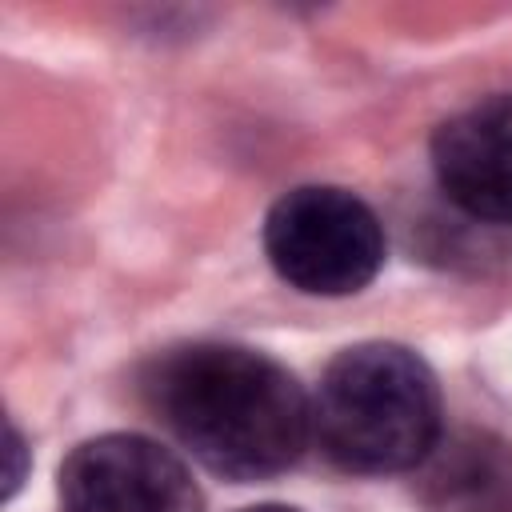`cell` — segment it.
<instances>
[{
  "label": "cell",
  "instance_id": "5",
  "mask_svg": "<svg viewBox=\"0 0 512 512\" xmlns=\"http://www.w3.org/2000/svg\"><path fill=\"white\" fill-rule=\"evenodd\" d=\"M440 192L476 220L512 224V92L468 104L432 136Z\"/></svg>",
  "mask_w": 512,
  "mask_h": 512
},
{
  "label": "cell",
  "instance_id": "3",
  "mask_svg": "<svg viewBox=\"0 0 512 512\" xmlns=\"http://www.w3.org/2000/svg\"><path fill=\"white\" fill-rule=\"evenodd\" d=\"M264 252L284 284L308 296H352L376 280L388 244L356 192L304 184L268 208Z\"/></svg>",
  "mask_w": 512,
  "mask_h": 512
},
{
  "label": "cell",
  "instance_id": "4",
  "mask_svg": "<svg viewBox=\"0 0 512 512\" xmlns=\"http://www.w3.org/2000/svg\"><path fill=\"white\" fill-rule=\"evenodd\" d=\"M64 512H204L200 484L164 444L136 432H104L60 464Z\"/></svg>",
  "mask_w": 512,
  "mask_h": 512
},
{
  "label": "cell",
  "instance_id": "2",
  "mask_svg": "<svg viewBox=\"0 0 512 512\" xmlns=\"http://www.w3.org/2000/svg\"><path fill=\"white\" fill-rule=\"evenodd\" d=\"M312 436L324 456L360 476L408 472L444 436L440 384L424 356L372 340L344 348L320 376Z\"/></svg>",
  "mask_w": 512,
  "mask_h": 512
},
{
  "label": "cell",
  "instance_id": "6",
  "mask_svg": "<svg viewBox=\"0 0 512 512\" xmlns=\"http://www.w3.org/2000/svg\"><path fill=\"white\" fill-rule=\"evenodd\" d=\"M428 512H512V444L492 432H448L416 468Z\"/></svg>",
  "mask_w": 512,
  "mask_h": 512
},
{
  "label": "cell",
  "instance_id": "1",
  "mask_svg": "<svg viewBox=\"0 0 512 512\" xmlns=\"http://www.w3.org/2000/svg\"><path fill=\"white\" fill-rule=\"evenodd\" d=\"M144 400L208 472L236 484L288 472L312 436L296 376L240 344L172 348L148 368Z\"/></svg>",
  "mask_w": 512,
  "mask_h": 512
},
{
  "label": "cell",
  "instance_id": "7",
  "mask_svg": "<svg viewBox=\"0 0 512 512\" xmlns=\"http://www.w3.org/2000/svg\"><path fill=\"white\" fill-rule=\"evenodd\" d=\"M244 512H300V508H284V504H256V508H244Z\"/></svg>",
  "mask_w": 512,
  "mask_h": 512
}]
</instances>
